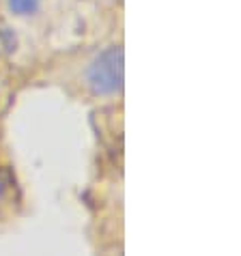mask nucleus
<instances>
[{"mask_svg":"<svg viewBox=\"0 0 241 256\" xmlns=\"http://www.w3.org/2000/svg\"><path fill=\"white\" fill-rule=\"evenodd\" d=\"M123 48L120 46H108L102 50L93 60L88 62L86 71H84V80L93 95L108 97L116 95L123 90Z\"/></svg>","mask_w":241,"mask_h":256,"instance_id":"f257e3e1","label":"nucleus"},{"mask_svg":"<svg viewBox=\"0 0 241 256\" xmlns=\"http://www.w3.org/2000/svg\"><path fill=\"white\" fill-rule=\"evenodd\" d=\"M9 6L18 16H32L39 11V0H9Z\"/></svg>","mask_w":241,"mask_h":256,"instance_id":"f03ea898","label":"nucleus"},{"mask_svg":"<svg viewBox=\"0 0 241 256\" xmlns=\"http://www.w3.org/2000/svg\"><path fill=\"white\" fill-rule=\"evenodd\" d=\"M0 37H2V41H4V48L9 50V52H13V50L18 48V39H16V32L11 30V28H2V30H0Z\"/></svg>","mask_w":241,"mask_h":256,"instance_id":"7ed1b4c3","label":"nucleus"}]
</instances>
